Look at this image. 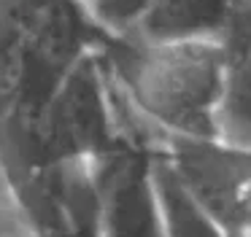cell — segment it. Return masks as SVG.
<instances>
[{"label":"cell","instance_id":"obj_7","mask_svg":"<svg viewBox=\"0 0 251 237\" xmlns=\"http://www.w3.org/2000/svg\"><path fill=\"white\" fill-rule=\"evenodd\" d=\"M227 46V73L219 100V138L232 145L251 148V116H249V19L238 22L224 35Z\"/></svg>","mask_w":251,"mask_h":237},{"label":"cell","instance_id":"obj_8","mask_svg":"<svg viewBox=\"0 0 251 237\" xmlns=\"http://www.w3.org/2000/svg\"><path fill=\"white\" fill-rule=\"evenodd\" d=\"M151 178L157 191L159 213H162L165 237H227L189 197L162 159L151 154Z\"/></svg>","mask_w":251,"mask_h":237},{"label":"cell","instance_id":"obj_9","mask_svg":"<svg viewBox=\"0 0 251 237\" xmlns=\"http://www.w3.org/2000/svg\"><path fill=\"white\" fill-rule=\"evenodd\" d=\"M76 5L105 41H119L135 30L149 0H76Z\"/></svg>","mask_w":251,"mask_h":237},{"label":"cell","instance_id":"obj_5","mask_svg":"<svg viewBox=\"0 0 251 237\" xmlns=\"http://www.w3.org/2000/svg\"><path fill=\"white\" fill-rule=\"evenodd\" d=\"M98 186V237H165L151 178V154L119 145L92 162Z\"/></svg>","mask_w":251,"mask_h":237},{"label":"cell","instance_id":"obj_10","mask_svg":"<svg viewBox=\"0 0 251 237\" xmlns=\"http://www.w3.org/2000/svg\"><path fill=\"white\" fill-rule=\"evenodd\" d=\"M0 237H30L3 162H0Z\"/></svg>","mask_w":251,"mask_h":237},{"label":"cell","instance_id":"obj_3","mask_svg":"<svg viewBox=\"0 0 251 237\" xmlns=\"http://www.w3.org/2000/svg\"><path fill=\"white\" fill-rule=\"evenodd\" d=\"M151 154L227 237H251V148L222 138L159 135Z\"/></svg>","mask_w":251,"mask_h":237},{"label":"cell","instance_id":"obj_1","mask_svg":"<svg viewBox=\"0 0 251 237\" xmlns=\"http://www.w3.org/2000/svg\"><path fill=\"white\" fill-rule=\"evenodd\" d=\"M103 59L127 105L159 135L219 138L227 73L224 41H103Z\"/></svg>","mask_w":251,"mask_h":237},{"label":"cell","instance_id":"obj_6","mask_svg":"<svg viewBox=\"0 0 251 237\" xmlns=\"http://www.w3.org/2000/svg\"><path fill=\"white\" fill-rule=\"evenodd\" d=\"M249 19V0H149L127 38L141 41H224Z\"/></svg>","mask_w":251,"mask_h":237},{"label":"cell","instance_id":"obj_4","mask_svg":"<svg viewBox=\"0 0 251 237\" xmlns=\"http://www.w3.org/2000/svg\"><path fill=\"white\" fill-rule=\"evenodd\" d=\"M30 237H98L92 162L33 167L11 181Z\"/></svg>","mask_w":251,"mask_h":237},{"label":"cell","instance_id":"obj_2","mask_svg":"<svg viewBox=\"0 0 251 237\" xmlns=\"http://www.w3.org/2000/svg\"><path fill=\"white\" fill-rule=\"evenodd\" d=\"M103 41L81 54L41 102L27 129L25 162L8 181H17L33 167L95 162L125 145L116 121L114 84L103 59Z\"/></svg>","mask_w":251,"mask_h":237}]
</instances>
